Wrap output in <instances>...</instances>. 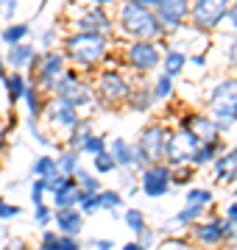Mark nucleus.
<instances>
[{"mask_svg": "<svg viewBox=\"0 0 237 250\" xmlns=\"http://www.w3.org/2000/svg\"><path fill=\"white\" fill-rule=\"evenodd\" d=\"M190 128L198 134L201 142H215V139H220L218 125H215V120H212L210 114H192L190 117Z\"/></svg>", "mask_w": 237, "mask_h": 250, "instance_id": "nucleus-18", "label": "nucleus"}, {"mask_svg": "<svg viewBox=\"0 0 237 250\" xmlns=\"http://www.w3.org/2000/svg\"><path fill=\"white\" fill-rule=\"evenodd\" d=\"M53 39H56V31H45L39 42H42V47H50V45H53Z\"/></svg>", "mask_w": 237, "mask_h": 250, "instance_id": "nucleus-51", "label": "nucleus"}, {"mask_svg": "<svg viewBox=\"0 0 237 250\" xmlns=\"http://www.w3.org/2000/svg\"><path fill=\"white\" fill-rule=\"evenodd\" d=\"M190 239H165V248H187Z\"/></svg>", "mask_w": 237, "mask_h": 250, "instance_id": "nucleus-50", "label": "nucleus"}, {"mask_svg": "<svg viewBox=\"0 0 237 250\" xmlns=\"http://www.w3.org/2000/svg\"><path fill=\"white\" fill-rule=\"evenodd\" d=\"M81 245H78V239L75 236H70V233H62L59 236V250H78Z\"/></svg>", "mask_w": 237, "mask_h": 250, "instance_id": "nucleus-44", "label": "nucleus"}, {"mask_svg": "<svg viewBox=\"0 0 237 250\" xmlns=\"http://www.w3.org/2000/svg\"><path fill=\"white\" fill-rule=\"evenodd\" d=\"M45 3H47V0H39V11L45 9Z\"/></svg>", "mask_w": 237, "mask_h": 250, "instance_id": "nucleus-58", "label": "nucleus"}, {"mask_svg": "<svg viewBox=\"0 0 237 250\" xmlns=\"http://www.w3.org/2000/svg\"><path fill=\"white\" fill-rule=\"evenodd\" d=\"M20 217V206H11L6 200H0V220H14Z\"/></svg>", "mask_w": 237, "mask_h": 250, "instance_id": "nucleus-41", "label": "nucleus"}, {"mask_svg": "<svg viewBox=\"0 0 237 250\" xmlns=\"http://www.w3.org/2000/svg\"><path fill=\"white\" fill-rule=\"evenodd\" d=\"M223 217H226V220H235V223H237V200L226 206V214H223Z\"/></svg>", "mask_w": 237, "mask_h": 250, "instance_id": "nucleus-52", "label": "nucleus"}, {"mask_svg": "<svg viewBox=\"0 0 237 250\" xmlns=\"http://www.w3.org/2000/svg\"><path fill=\"white\" fill-rule=\"evenodd\" d=\"M23 100H25V106H28V117H37L39 120V114H42V89L39 86H28Z\"/></svg>", "mask_w": 237, "mask_h": 250, "instance_id": "nucleus-29", "label": "nucleus"}, {"mask_svg": "<svg viewBox=\"0 0 237 250\" xmlns=\"http://www.w3.org/2000/svg\"><path fill=\"white\" fill-rule=\"evenodd\" d=\"M201 145L198 134L192 131V128H179V131H167L165 136V156L162 161L165 164H170V167H179V164H190V156L192 150Z\"/></svg>", "mask_w": 237, "mask_h": 250, "instance_id": "nucleus-4", "label": "nucleus"}, {"mask_svg": "<svg viewBox=\"0 0 237 250\" xmlns=\"http://www.w3.org/2000/svg\"><path fill=\"white\" fill-rule=\"evenodd\" d=\"M90 134H92L90 123H87V120H81V117H78V123H75L73 128H70V136H67V145H70L73 150H81V145L87 142V136H90Z\"/></svg>", "mask_w": 237, "mask_h": 250, "instance_id": "nucleus-27", "label": "nucleus"}, {"mask_svg": "<svg viewBox=\"0 0 237 250\" xmlns=\"http://www.w3.org/2000/svg\"><path fill=\"white\" fill-rule=\"evenodd\" d=\"M229 62H232V67L237 70V36L232 39V45H229Z\"/></svg>", "mask_w": 237, "mask_h": 250, "instance_id": "nucleus-48", "label": "nucleus"}, {"mask_svg": "<svg viewBox=\"0 0 237 250\" xmlns=\"http://www.w3.org/2000/svg\"><path fill=\"white\" fill-rule=\"evenodd\" d=\"M187 200H195V203H212V192L210 189H190L187 192Z\"/></svg>", "mask_w": 237, "mask_h": 250, "instance_id": "nucleus-40", "label": "nucleus"}, {"mask_svg": "<svg viewBox=\"0 0 237 250\" xmlns=\"http://www.w3.org/2000/svg\"><path fill=\"white\" fill-rule=\"evenodd\" d=\"M31 67H34V75H37V86H39V89L53 92L59 75L64 72V56L62 53H53V50H47V53L37 56Z\"/></svg>", "mask_w": 237, "mask_h": 250, "instance_id": "nucleus-11", "label": "nucleus"}, {"mask_svg": "<svg viewBox=\"0 0 237 250\" xmlns=\"http://www.w3.org/2000/svg\"><path fill=\"white\" fill-rule=\"evenodd\" d=\"M47 117H50L59 128H67V131H70V128L78 123V108L70 106V103H64V100H59V98H53L47 103Z\"/></svg>", "mask_w": 237, "mask_h": 250, "instance_id": "nucleus-16", "label": "nucleus"}, {"mask_svg": "<svg viewBox=\"0 0 237 250\" xmlns=\"http://www.w3.org/2000/svg\"><path fill=\"white\" fill-rule=\"evenodd\" d=\"M123 3H134V6H145V9L154 6V0H123Z\"/></svg>", "mask_w": 237, "mask_h": 250, "instance_id": "nucleus-53", "label": "nucleus"}, {"mask_svg": "<svg viewBox=\"0 0 237 250\" xmlns=\"http://www.w3.org/2000/svg\"><path fill=\"white\" fill-rule=\"evenodd\" d=\"M78 197H81V189H78L75 175H73L64 187H59L53 192V203H56V208H67V206H78Z\"/></svg>", "mask_w": 237, "mask_h": 250, "instance_id": "nucleus-20", "label": "nucleus"}, {"mask_svg": "<svg viewBox=\"0 0 237 250\" xmlns=\"http://www.w3.org/2000/svg\"><path fill=\"white\" fill-rule=\"evenodd\" d=\"M37 59V47L34 45H25V42H17V45H9V59L6 62L11 64V70H25L31 67Z\"/></svg>", "mask_w": 237, "mask_h": 250, "instance_id": "nucleus-17", "label": "nucleus"}, {"mask_svg": "<svg viewBox=\"0 0 237 250\" xmlns=\"http://www.w3.org/2000/svg\"><path fill=\"white\" fill-rule=\"evenodd\" d=\"M159 62H162L165 75L179 78L182 70H184V64H187V53H184V50H165V59H159Z\"/></svg>", "mask_w": 237, "mask_h": 250, "instance_id": "nucleus-23", "label": "nucleus"}, {"mask_svg": "<svg viewBox=\"0 0 237 250\" xmlns=\"http://www.w3.org/2000/svg\"><path fill=\"white\" fill-rule=\"evenodd\" d=\"M47 192V181L45 178H37L34 181V187H31V203L34 206H42V197Z\"/></svg>", "mask_w": 237, "mask_h": 250, "instance_id": "nucleus-39", "label": "nucleus"}, {"mask_svg": "<svg viewBox=\"0 0 237 250\" xmlns=\"http://www.w3.org/2000/svg\"><path fill=\"white\" fill-rule=\"evenodd\" d=\"M165 136H167V131H165L159 123L148 125V128H142V134H140L137 139V167L142 170V167H148V164H154V161H162L165 156Z\"/></svg>", "mask_w": 237, "mask_h": 250, "instance_id": "nucleus-7", "label": "nucleus"}, {"mask_svg": "<svg viewBox=\"0 0 237 250\" xmlns=\"http://www.w3.org/2000/svg\"><path fill=\"white\" fill-rule=\"evenodd\" d=\"M17 3L20 0H0V14L6 20H11L14 17V11H17Z\"/></svg>", "mask_w": 237, "mask_h": 250, "instance_id": "nucleus-45", "label": "nucleus"}, {"mask_svg": "<svg viewBox=\"0 0 237 250\" xmlns=\"http://www.w3.org/2000/svg\"><path fill=\"white\" fill-rule=\"evenodd\" d=\"M151 89H154V95H156V100H162V98H170V95H173V78H170V75H156V81H154V86H151Z\"/></svg>", "mask_w": 237, "mask_h": 250, "instance_id": "nucleus-33", "label": "nucleus"}, {"mask_svg": "<svg viewBox=\"0 0 237 250\" xmlns=\"http://www.w3.org/2000/svg\"><path fill=\"white\" fill-rule=\"evenodd\" d=\"M100 150H106V136L90 134V136H87V142L81 145V150H78V153H84V156H95V153H100Z\"/></svg>", "mask_w": 237, "mask_h": 250, "instance_id": "nucleus-35", "label": "nucleus"}, {"mask_svg": "<svg viewBox=\"0 0 237 250\" xmlns=\"http://www.w3.org/2000/svg\"><path fill=\"white\" fill-rule=\"evenodd\" d=\"M123 220H126V225H128L134 233L145 228V214H142L140 208H128V211H123Z\"/></svg>", "mask_w": 237, "mask_h": 250, "instance_id": "nucleus-36", "label": "nucleus"}, {"mask_svg": "<svg viewBox=\"0 0 237 250\" xmlns=\"http://www.w3.org/2000/svg\"><path fill=\"white\" fill-rule=\"evenodd\" d=\"M28 34H31V25H28V22H17V25L3 28V31H0V39H3V45H17V42H23Z\"/></svg>", "mask_w": 237, "mask_h": 250, "instance_id": "nucleus-26", "label": "nucleus"}, {"mask_svg": "<svg viewBox=\"0 0 237 250\" xmlns=\"http://www.w3.org/2000/svg\"><path fill=\"white\" fill-rule=\"evenodd\" d=\"M53 92H56L53 98L64 100V103H70V106H75V108L90 106L92 98H95L90 86H87V83H81L78 72H75V70H67V67H64V72L59 75V81H56Z\"/></svg>", "mask_w": 237, "mask_h": 250, "instance_id": "nucleus-6", "label": "nucleus"}, {"mask_svg": "<svg viewBox=\"0 0 237 250\" xmlns=\"http://www.w3.org/2000/svg\"><path fill=\"white\" fill-rule=\"evenodd\" d=\"M192 64H195V67H204V64H207V59H204V56H192Z\"/></svg>", "mask_w": 237, "mask_h": 250, "instance_id": "nucleus-56", "label": "nucleus"}, {"mask_svg": "<svg viewBox=\"0 0 237 250\" xmlns=\"http://www.w3.org/2000/svg\"><path fill=\"white\" fill-rule=\"evenodd\" d=\"M34 223H37L39 228H47V225L53 223V211H50L45 203H42V206H34Z\"/></svg>", "mask_w": 237, "mask_h": 250, "instance_id": "nucleus-38", "label": "nucleus"}, {"mask_svg": "<svg viewBox=\"0 0 237 250\" xmlns=\"http://www.w3.org/2000/svg\"><path fill=\"white\" fill-rule=\"evenodd\" d=\"M95 92H98V98H100L103 106H120V103H126L131 86H128V81L123 78L118 70H106V72L98 75Z\"/></svg>", "mask_w": 237, "mask_h": 250, "instance_id": "nucleus-10", "label": "nucleus"}, {"mask_svg": "<svg viewBox=\"0 0 237 250\" xmlns=\"http://www.w3.org/2000/svg\"><path fill=\"white\" fill-rule=\"evenodd\" d=\"M126 64L137 72H151L162 59V50H159V42H151V39H134L131 45L126 47Z\"/></svg>", "mask_w": 237, "mask_h": 250, "instance_id": "nucleus-8", "label": "nucleus"}, {"mask_svg": "<svg viewBox=\"0 0 237 250\" xmlns=\"http://www.w3.org/2000/svg\"><path fill=\"white\" fill-rule=\"evenodd\" d=\"M112 156H115V161H118V167H137V147L131 142H126V139H112L109 145Z\"/></svg>", "mask_w": 237, "mask_h": 250, "instance_id": "nucleus-19", "label": "nucleus"}, {"mask_svg": "<svg viewBox=\"0 0 237 250\" xmlns=\"http://www.w3.org/2000/svg\"><path fill=\"white\" fill-rule=\"evenodd\" d=\"M78 156L81 153L78 150H64L59 159H56V167H59V172H64V175H75V170H78Z\"/></svg>", "mask_w": 237, "mask_h": 250, "instance_id": "nucleus-30", "label": "nucleus"}, {"mask_svg": "<svg viewBox=\"0 0 237 250\" xmlns=\"http://www.w3.org/2000/svg\"><path fill=\"white\" fill-rule=\"evenodd\" d=\"M126 103H128V108H134V111H148V108H154L156 95H154L151 86H145V89H131Z\"/></svg>", "mask_w": 237, "mask_h": 250, "instance_id": "nucleus-22", "label": "nucleus"}, {"mask_svg": "<svg viewBox=\"0 0 237 250\" xmlns=\"http://www.w3.org/2000/svg\"><path fill=\"white\" fill-rule=\"evenodd\" d=\"M92 164H95V170L98 172H115L118 170V161L112 156V150H100L92 156Z\"/></svg>", "mask_w": 237, "mask_h": 250, "instance_id": "nucleus-32", "label": "nucleus"}, {"mask_svg": "<svg viewBox=\"0 0 237 250\" xmlns=\"http://www.w3.org/2000/svg\"><path fill=\"white\" fill-rule=\"evenodd\" d=\"M223 150V145H220V139H215V142H201L195 150H192L190 156V164L192 167H204V164H210V161H215V156Z\"/></svg>", "mask_w": 237, "mask_h": 250, "instance_id": "nucleus-21", "label": "nucleus"}, {"mask_svg": "<svg viewBox=\"0 0 237 250\" xmlns=\"http://www.w3.org/2000/svg\"><path fill=\"white\" fill-rule=\"evenodd\" d=\"M204 211H207V203H195V200H187V206H184L182 211L176 214L173 223L179 225V228H190L195 220H201V217H204Z\"/></svg>", "mask_w": 237, "mask_h": 250, "instance_id": "nucleus-24", "label": "nucleus"}, {"mask_svg": "<svg viewBox=\"0 0 237 250\" xmlns=\"http://www.w3.org/2000/svg\"><path fill=\"white\" fill-rule=\"evenodd\" d=\"M232 0H192L190 3V20L195 31H215V28L226 20Z\"/></svg>", "mask_w": 237, "mask_h": 250, "instance_id": "nucleus-5", "label": "nucleus"}, {"mask_svg": "<svg viewBox=\"0 0 237 250\" xmlns=\"http://www.w3.org/2000/svg\"><path fill=\"white\" fill-rule=\"evenodd\" d=\"M118 22H120V31H123L126 36H131V39H151V42H162L165 36H167V31H165V25L159 22V17H156L151 9H145V6L123 3Z\"/></svg>", "mask_w": 237, "mask_h": 250, "instance_id": "nucleus-1", "label": "nucleus"}, {"mask_svg": "<svg viewBox=\"0 0 237 250\" xmlns=\"http://www.w3.org/2000/svg\"><path fill=\"white\" fill-rule=\"evenodd\" d=\"M123 250H142V245H140L137 239H131V242H128V245H126Z\"/></svg>", "mask_w": 237, "mask_h": 250, "instance_id": "nucleus-55", "label": "nucleus"}, {"mask_svg": "<svg viewBox=\"0 0 237 250\" xmlns=\"http://www.w3.org/2000/svg\"><path fill=\"white\" fill-rule=\"evenodd\" d=\"M90 245H92V248H98V250H109V248H115V242H112V239H90Z\"/></svg>", "mask_w": 237, "mask_h": 250, "instance_id": "nucleus-47", "label": "nucleus"}, {"mask_svg": "<svg viewBox=\"0 0 237 250\" xmlns=\"http://www.w3.org/2000/svg\"><path fill=\"white\" fill-rule=\"evenodd\" d=\"M226 156H229V161H232V164H237V147H232V150H229Z\"/></svg>", "mask_w": 237, "mask_h": 250, "instance_id": "nucleus-57", "label": "nucleus"}, {"mask_svg": "<svg viewBox=\"0 0 237 250\" xmlns=\"http://www.w3.org/2000/svg\"><path fill=\"white\" fill-rule=\"evenodd\" d=\"M53 223L59 225L62 233H70V236H78L84 228V211L75 208V206H67V208H59L53 214Z\"/></svg>", "mask_w": 237, "mask_h": 250, "instance_id": "nucleus-15", "label": "nucleus"}, {"mask_svg": "<svg viewBox=\"0 0 237 250\" xmlns=\"http://www.w3.org/2000/svg\"><path fill=\"white\" fill-rule=\"evenodd\" d=\"M223 242H229L232 248H237V223L232 220V225H229V231H226V239Z\"/></svg>", "mask_w": 237, "mask_h": 250, "instance_id": "nucleus-46", "label": "nucleus"}, {"mask_svg": "<svg viewBox=\"0 0 237 250\" xmlns=\"http://www.w3.org/2000/svg\"><path fill=\"white\" fill-rule=\"evenodd\" d=\"M98 203H100V208L120 211L123 208V195L120 192H98Z\"/></svg>", "mask_w": 237, "mask_h": 250, "instance_id": "nucleus-34", "label": "nucleus"}, {"mask_svg": "<svg viewBox=\"0 0 237 250\" xmlns=\"http://www.w3.org/2000/svg\"><path fill=\"white\" fill-rule=\"evenodd\" d=\"M226 20H229V22H232V28H235V31H237V0H232V9H229Z\"/></svg>", "mask_w": 237, "mask_h": 250, "instance_id": "nucleus-49", "label": "nucleus"}, {"mask_svg": "<svg viewBox=\"0 0 237 250\" xmlns=\"http://www.w3.org/2000/svg\"><path fill=\"white\" fill-rule=\"evenodd\" d=\"M6 89H9V98H11V103H17V100H23V95H25V89H28V81H25V75L23 72H11V75H6Z\"/></svg>", "mask_w": 237, "mask_h": 250, "instance_id": "nucleus-25", "label": "nucleus"}, {"mask_svg": "<svg viewBox=\"0 0 237 250\" xmlns=\"http://www.w3.org/2000/svg\"><path fill=\"white\" fill-rule=\"evenodd\" d=\"M75 184H78L81 192H90V195H98V192H100V181L95 178V175H87L81 167L75 170Z\"/></svg>", "mask_w": 237, "mask_h": 250, "instance_id": "nucleus-31", "label": "nucleus"}, {"mask_svg": "<svg viewBox=\"0 0 237 250\" xmlns=\"http://www.w3.org/2000/svg\"><path fill=\"white\" fill-rule=\"evenodd\" d=\"M229 225H232V220H210V223H201V220H195V223L190 225L192 228V239L198 242V245H207V248H215V245H220V242L226 239V231Z\"/></svg>", "mask_w": 237, "mask_h": 250, "instance_id": "nucleus-13", "label": "nucleus"}, {"mask_svg": "<svg viewBox=\"0 0 237 250\" xmlns=\"http://www.w3.org/2000/svg\"><path fill=\"white\" fill-rule=\"evenodd\" d=\"M235 184H237V178H235Z\"/></svg>", "mask_w": 237, "mask_h": 250, "instance_id": "nucleus-60", "label": "nucleus"}, {"mask_svg": "<svg viewBox=\"0 0 237 250\" xmlns=\"http://www.w3.org/2000/svg\"><path fill=\"white\" fill-rule=\"evenodd\" d=\"M78 31H95V34H109L112 31V20L103 11V6H92V9L81 11V17L75 20Z\"/></svg>", "mask_w": 237, "mask_h": 250, "instance_id": "nucleus-14", "label": "nucleus"}, {"mask_svg": "<svg viewBox=\"0 0 237 250\" xmlns=\"http://www.w3.org/2000/svg\"><path fill=\"white\" fill-rule=\"evenodd\" d=\"M92 6H103V9H106V6H112V3H118V0H90Z\"/></svg>", "mask_w": 237, "mask_h": 250, "instance_id": "nucleus-54", "label": "nucleus"}, {"mask_svg": "<svg viewBox=\"0 0 237 250\" xmlns=\"http://www.w3.org/2000/svg\"><path fill=\"white\" fill-rule=\"evenodd\" d=\"M170 178H173V167L165 164V161H154L142 167V178H140V187L145 192L148 197H165L170 192Z\"/></svg>", "mask_w": 237, "mask_h": 250, "instance_id": "nucleus-9", "label": "nucleus"}, {"mask_svg": "<svg viewBox=\"0 0 237 250\" xmlns=\"http://www.w3.org/2000/svg\"><path fill=\"white\" fill-rule=\"evenodd\" d=\"M53 172H59L53 156H39V159L34 161V167H31V175H34V178H50Z\"/></svg>", "mask_w": 237, "mask_h": 250, "instance_id": "nucleus-28", "label": "nucleus"}, {"mask_svg": "<svg viewBox=\"0 0 237 250\" xmlns=\"http://www.w3.org/2000/svg\"><path fill=\"white\" fill-rule=\"evenodd\" d=\"M59 236H62V231H59V233L45 231V233H42V248H45V250H59Z\"/></svg>", "mask_w": 237, "mask_h": 250, "instance_id": "nucleus-42", "label": "nucleus"}, {"mask_svg": "<svg viewBox=\"0 0 237 250\" xmlns=\"http://www.w3.org/2000/svg\"><path fill=\"white\" fill-rule=\"evenodd\" d=\"M78 208H81L84 214H95L100 208L98 203V195H90V192H81V197H78Z\"/></svg>", "mask_w": 237, "mask_h": 250, "instance_id": "nucleus-37", "label": "nucleus"}, {"mask_svg": "<svg viewBox=\"0 0 237 250\" xmlns=\"http://www.w3.org/2000/svg\"><path fill=\"white\" fill-rule=\"evenodd\" d=\"M154 14L165 25L167 36L184 25V20H190V0H154Z\"/></svg>", "mask_w": 237, "mask_h": 250, "instance_id": "nucleus-12", "label": "nucleus"}, {"mask_svg": "<svg viewBox=\"0 0 237 250\" xmlns=\"http://www.w3.org/2000/svg\"><path fill=\"white\" fill-rule=\"evenodd\" d=\"M0 64H3V59H0Z\"/></svg>", "mask_w": 237, "mask_h": 250, "instance_id": "nucleus-59", "label": "nucleus"}, {"mask_svg": "<svg viewBox=\"0 0 237 250\" xmlns=\"http://www.w3.org/2000/svg\"><path fill=\"white\" fill-rule=\"evenodd\" d=\"M154 239H156V233L151 231L148 225L142 228V231H137V242L142 245V250H145V248H151V245H154Z\"/></svg>", "mask_w": 237, "mask_h": 250, "instance_id": "nucleus-43", "label": "nucleus"}, {"mask_svg": "<svg viewBox=\"0 0 237 250\" xmlns=\"http://www.w3.org/2000/svg\"><path fill=\"white\" fill-rule=\"evenodd\" d=\"M210 117L220 134L237 125V78H223L210 95Z\"/></svg>", "mask_w": 237, "mask_h": 250, "instance_id": "nucleus-3", "label": "nucleus"}, {"mask_svg": "<svg viewBox=\"0 0 237 250\" xmlns=\"http://www.w3.org/2000/svg\"><path fill=\"white\" fill-rule=\"evenodd\" d=\"M64 47H67V59L78 67H95L98 62L106 59V50H109V39L106 34H95V31H78V34L67 36L64 39Z\"/></svg>", "mask_w": 237, "mask_h": 250, "instance_id": "nucleus-2", "label": "nucleus"}]
</instances>
